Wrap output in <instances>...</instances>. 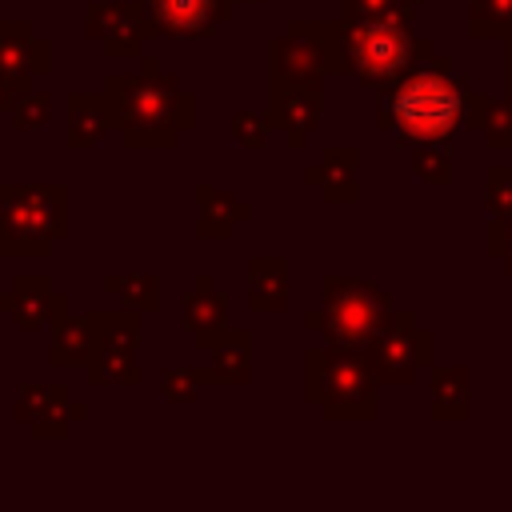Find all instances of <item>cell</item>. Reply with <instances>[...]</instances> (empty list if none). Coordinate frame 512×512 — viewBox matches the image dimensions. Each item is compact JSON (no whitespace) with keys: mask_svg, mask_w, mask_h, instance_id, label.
Segmentation results:
<instances>
[{"mask_svg":"<svg viewBox=\"0 0 512 512\" xmlns=\"http://www.w3.org/2000/svg\"><path fill=\"white\" fill-rule=\"evenodd\" d=\"M364 352H368V360H372L380 384H396V388H404V384L416 380L420 368L432 364L436 340H432V332L420 328L416 316L404 308V312H392L388 328H384Z\"/></svg>","mask_w":512,"mask_h":512,"instance_id":"cell-8","label":"cell"},{"mask_svg":"<svg viewBox=\"0 0 512 512\" xmlns=\"http://www.w3.org/2000/svg\"><path fill=\"white\" fill-rule=\"evenodd\" d=\"M88 356H92V324H88V316L80 320V316H60L56 324H52V352H48V360L56 364V368H84L88 364Z\"/></svg>","mask_w":512,"mask_h":512,"instance_id":"cell-23","label":"cell"},{"mask_svg":"<svg viewBox=\"0 0 512 512\" xmlns=\"http://www.w3.org/2000/svg\"><path fill=\"white\" fill-rule=\"evenodd\" d=\"M480 108L484 92H472V84L432 52L384 88L376 124L412 148L424 140H452L456 128H476Z\"/></svg>","mask_w":512,"mask_h":512,"instance_id":"cell-1","label":"cell"},{"mask_svg":"<svg viewBox=\"0 0 512 512\" xmlns=\"http://www.w3.org/2000/svg\"><path fill=\"white\" fill-rule=\"evenodd\" d=\"M16 100H20V92H16L12 84L0 80V112H4V108H16Z\"/></svg>","mask_w":512,"mask_h":512,"instance_id":"cell-35","label":"cell"},{"mask_svg":"<svg viewBox=\"0 0 512 512\" xmlns=\"http://www.w3.org/2000/svg\"><path fill=\"white\" fill-rule=\"evenodd\" d=\"M0 312H8L12 324H20L24 332H36V328H52L68 312V296L56 292L48 276L24 272L12 280L8 292H0Z\"/></svg>","mask_w":512,"mask_h":512,"instance_id":"cell-13","label":"cell"},{"mask_svg":"<svg viewBox=\"0 0 512 512\" xmlns=\"http://www.w3.org/2000/svg\"><path fill=\"white\" fill-rule=\"evenodd\" d=\"M356 160H360V148L356 144H332L320 152V160L304 172V180L328 200V204H352L360 192H356Z\"/></svg>","mask_w":512,"mask_h":512,"instance_id":"cell-17","label":"cell"},{"mask_svg":"<svg viewBox=\"0 0 512 512\" xmlns=\"http://www.w3.org/2000/svg\"><path fill=\"white\" fill-rule=\"evenodd\" d=\"M84 24H88V36L100 40L104 52L116 56V60H140L144 40L156 36V28H152V20H148V12H144L140 0L136 4L92 0L84 8Z\"/></svg>","mask_w":512,"mask_h":512,"instance_id":"cell-9","label":"cell"},{"mask_svg":"<svg viewBox=\"0 0 512 512\" xmlns=\"http://www.w3.org/2000/svg\"><path fill=\"white\" fill-rule=\"evenodd\" d=\"M48 116H52V100H48L44 92H24V96L16 100V108H12V124H16L20 132L48 124Z\"/></svg>","mask_w":512,"mask_h":512,"instance_id":"cell-31","label":"cell"},{"mask_svg":"<svg viewBox=\"0 0 512 512\" xmlns=\"http://www.w3.org/2000/svg\"><path fill=\"white\" fill-rule=\"evenodd\" d=\"M332 72H348L340 20H288L284 36L268 40V80L324 84Z\"/></svg>","mask_w":512,"mask_h":512,"instance_id":"cell-7","label":"cell"},{"mask_svg":"<svg viewBox=\"0 0 512 512\" xmlns=\"http://www.w3.org/2000/svg\"><path fill=\"white\" fill-rule=\"evenodd\" d=\"M12 416L24 420L32 428V436H64L72 428V400L60 384H28L16 404H12Z\"/></svg>","mask_w":512,"mask_h":512,"instance_id":"cell-14","label":"cell"},{"mask_svg":"<svg viewBox=\"0 0 512 512\" xmlns=\"http://www.w3.org/2000/svg\"><path fill=\"white\" fill-rule=\"evenodd\" d=\"M200 352H208L204 368H208V380L216 388H244L252 380V336L244 328L240 332H232V328L212 332L200 344Z\"/></svg>","mask_w":512,"mask_h":512,"instance_id":"cell-15","label":"cell"},{"mask_svg":"<svg viewBox=\"0 0 512 512\" xmlns=\"http://www.w3.org/2000/svg\"><path fill=\"white\" fill-rule=\"evenodd\" d=\"M224 316H228V300L216 292V280L208 272H200L192 280V288L184 292V300H180V324L192 332V344L200 348L212 332H220Z\"/></svg>","mask_w":512,"mask_h":512,"instance_id":"cell-18","label":"cell"},{"mask_svg":"<svg viewBox=\"0 0 512 512\" xmlns=\"http://www.w3.org/2000/svg\"><path fill=\"white\" fill-rule=\"evenodd\" d=\"M404 4H420V0H404Z\"/></svg>","mask_w":512,"mask_h":512,"instance_id":"cell-40","label":"cell"},{"mask_svg":"<svg viewBox=\"0 0 512 512\" xmlns=\"http://www.w3.org/2000/svg\"><path fill=\"white\" fill-rule=\"evenodd\" d=\"M488 212L508 220L512 216V164H492L488 168Z\"/></svg>","mask_w":512,"mask_h":512,"instance_id":"cell-30","label":"cell"},{"mask_svg":"<svg viewBox=\"0 0 512 512\" xmlns=\"http://www.w3.org/2000/svg\"><path fill=\"white\" fill-rule=\"evenodd\" d=\"M196 204H200V220H196V236L200 240H224L232 236L236 224H244L252 216V204L240 200L228 188H212V184H196Z\"/></svg>","mask_w":512,"mask_h":512,"instance_id":"cell-19","label":"cell"},{"mask_svg":"<svg viewBox=\"0 0 512 512\" xmlns=\"http://www.w3.org/2000/svg\"><path fill=\"white\" fill-rule=\"evenodd\" d=\"M324 304L312 308L304 316V328L328 336L332 344H352V348H368L392 320V304L384 296V288H376L372 280L360 276H324Z\"/></svg>","mask_w":512,"mask_h":512,"instance_id":"cell-5","label":"cell"},{"mask_svg":"<svg viewBox=\"0 0 512 512\" xmlns=\"http://www.w3.org/2000/svg\"><path fill=\"white\" fill-rule=\"evenodd\" d=\"M52 72V44L32 32L28 20H0V80L20 96L32 92V76Z\"/></svg>","mask_w":512,"mask_h":512,"instance_id":"cell-11","label":"cell"},{"mask_svg":"<svg viewBox=\"0 0 512 512\" xmlns=\"http://www.w3.org/2000/svg\"><path fill=\"white\" fill-rule=\"evenodd\" d=\"M84 376L96 388H104V384L136 388L140 384V364H136V352H92L88 364H84Z\"/></svg>","mask_w":512,"mask_h":512,"instance_id":"cell-25","label":"cell"},{"mask_svg":"<svg viewBox=\"0 0 512 512\" xmlns=\"http://www.w3.org/2000/svg\"><path fill=\"white\" fill-rule=\"evenodd\" d=\"M340 32H344L348 72L368 88H388L416 60L432 56V40L412 32V12L376 16V20H344L340 16Z\"/></svg>","mask_w":512,"mask_h":512,"instance_id":"cell-4","label":"cell"},{"mask_svg":"<svg viewBox=\"0 0 512 512\" xmlns=\"http://www.w3.org/2000/svg\"><path fill=\"white\" fill-rule=\"evenodd\" d=\"M68 236L64 184H8L0 212V256H48Z\"/></svg>","mask_w":512,"mask_h":512,"instance_id":"cell-6","label":"cell"},{"mask_svg":"<svg viewBox=\"0 0 512 512\" xmlns=\"http://www.w3.org/2000/svg\"><path fill=\"white\" fill-rule=\"evenodd\" d=\"M4 196H8V184H0V212H4Z\"/></svg>","mask_w":512,"mask_h":512,"instance_id":"cell-37","label":"cell"},{"mask_svg":"<svg viewBox=\"0 0 512 512\" xmlns=\"http://www.w3.org/2000/svg\"><path fill=\"white\" fill-rule=\"evenodd\" d=\"M232 140L240 144V148H264V140H268V116H256V112H236L232 116Z\"/></svg>","mask_w":512,"mask_h":512,"instance_id":"cell-33","label":"cell"},{"mask_svg":"<svg viewBox=\"0 0 512 512\" xmlns=\"http://www.w3.org/2000/svg\"><path fill=\"white\" fill-rule=\"evenodd\" d=\"M116 128L108 92H72L64 108V144L68 148H92Z\"/></svg>","mask_w":512,"mask_h":512,"instance_id":"cell-16","label":"cell"},{"mask_svg":"<svg viewBox=\"0 0 512 512\" xmlns=\"http://www.w3.org/2000/svg\"><path fill=\"white\" fill-rule=\"evenodd\" d=\"M240 4H264V0H240Z\"/></svg>","mask_w":512,"mask_h":512,"instance_id":"cell-39","label":"cell"},{"mask_svg":"<svg viewBox=\"0 0 512 512\" xmlns=\"http://www.w3.org/2000/svg\"><path fill=\"white\" fill-rule=\"evenodd\" d=\"M156 36H180V40H204L232 16L236 0H140Z\"/></svg>","mask_w":512,"mask_h":512,"instance_id":"cell-12","label":"cell"},{"mask_svg":"<svg viewBox=\"0 0 512 512\" xmlns=\"http://www.w3.org/2000/svg\"><path fill=\"white\" fill-rule=\"evenodd\" d=\"M400 12H416V4H404V0H344L340 4L344 20H376V16H400Z\"/></svg>","mask_w":512,"mask_h":512,"instance_id":"cell-32","label":"cell"},{"mask_svg":"<svg viewBox=\"0 0 512 512\" xmlns=\"http://www.w3.org/2000/svg\"><path fill=\"white\" fill-rule=\"evenodd\" d=\"M472 376H468V368H460V364H440V368H432V384H428V392H432V412H436V420H468V412H472V384H468Z\"/></svg>","mask_w":512,"mask_h":512,"instance_id":"cell-21","label":"cell"},{"mask_svg":"<svg viewBox=\"0 0 512 512\" xmlns=\"http://www.w3.org/2000/svg\"><path fill=\"white\" fill-rule=\"evenodd\" d=\"M248 304L252 312L288 308V264L280 256H256L248 264Z\"/></svg>","mask_w":512,"mask_h":512,"instance_id":"cell-20","label":"cell"},{"mask_svg":"<svg viewBox=\"0 0 512 512\" xmlns=\"http://www.w3.org/2000/svg\"><path fill=\"white\" fill-rule=\"evenodd\" d=\"M104 288L136 312H156L160 308V280L152 272H108Z\"/></svg>","mask_w":512,"mask_h":512,"instance_id":"cell-24","label":"cell"},{"mask_svg":"<svg viewBox=\"0 0 512 512\" xmlns=\"http://www.w3.org/2000/svg\"><path fill=\"white\" fill-rule=\"evenodd\" d=\"M476 128H480V136H484L492 148H512V100H492V96H484V108H480Z\"/></svg>","mask_w":512,"mask_h":512,"instance_id":"cell-29","label":"cell"},{"mask_svg":"<svg viewBox=\"0 0 512 512\" xmlns=\"http://www.w3.org/2000/svg\"><path fill=\"white\" fill-rule=\"evenodd\" d=\"M92 324V352H136L140 348V312L124 308V312H88Z\"/></svg>","mask_w":512,"mask_h":512,"instance_id":"cell-22","label":"cell"},{"mask_svg":"<svg viewBox=\"0 0 512 512\" xmlns=\"http://www.w3.org/2000/svg\"><path fill=\"white\" fill-rule=\"evenodd\" d=\"M412 172L432 184V188H444L452 180V152H448V140H424V144H412Z\"/></svg>","mask_w":512,"mask_h":512,"instance_id":"cell-26","label":"cell"},{"mask_svg":"<svg viewBox=\"0 0 512 512\" xmlns=\"http://www.w3.org/2000/svg\"><path fill=\"white\" fill-rule=\"evenodd\" d=\"M488 252L500 256L504 272H512V216L508 220L492 216V224H488Z\"/></svg>","mask_w":512,"mask_h":512,"instance_id":"cell-34","label":"cell"},{"mask_svg":"<svg viewBox=\"0 0 512 512\" xmlns=\"http://www.w3.org/2000/svg\"><path fill=\"white\" fill-rule=\"evenodd\" d=\"M324 92L320 84H292V80H268V128H280L288 148H300L312 128L320 124Z\"/></svg>","mask_w":512,"mask_h":512,"instance_id":"cell-10","label":"cell"},{"mask_svg":"<svg viewBox=\"0 0 512 512\" xmlns=\"http://www.w3.org/2000/svg\"><path fill=\"white\" fill-rule=\"evenodd\" d=\"M104 92L124 148H172L196 124V96L152 56H140V72H108Z\"/></svg>","mask_w":512,"mask_h":512,"instance_id":"cell-2","label":"cell"},{"mask_svg":"<svg viewBox=\"0 0 512 512\" xmlns=\"http://www.w3.org/2000/svg\"><path fill=\"white\" fill-rule=\"evenodd\" d=\"M380 380L364 348L324 344L304 356V396L324 412V420H376Z\"/></svg>","mask_w":512,"mask_h":512,"instance_id":"cell-3","label":"cell"},{"mask_svg":"<svg viewBox=\"0 0 512 512\" xmlns=\"http://www.w3.org/2000/svg\"><path fill=\"white\" fill-rule=\"evenodd\" d=\"M512 32V0H468V36H508Z\"/></svg>","mask_w":512,"mask_h":512,"instance_id":"cell-27","label":"cell"},{"mask_svg":"<svg viewBox=\"0 0 512 512\" xmlns=\"http://www.w3.org/2000/svg\"><path fill=\"white\" fill-rule=\"evenodd\" d=\"M504 48H508V56H512V32H508V36H504Z\"/></svg>","mask_w":512,"mask_h":512,"instance_id":"cell-38","label":"cell"},{"mask_svg":"<svg viewBox=\"0 0 512 512\" xmlns=\"http://www.w3.org/2000/svg\"><path fill=\"white\" fill-rule=\"evenodd\" d=\"M200 384H212L208 380V368H184V364H164L160 368V392L168 404H192Z\"/></svg>","mask_w":512,"mask_h":512,"instance_id":"cell-28","label":"cell"},{"mask_svg":"<svg viewBox=\"0 0 512 512\" xmlns=\"http://www.w3.org/2000/svg\"><path fill=\"white\" fill-rule=\"evenodd\" d=\"M504 84H508V100H512V56H508V68H504Z\"/></svg>","mask_w":512,"mask_h":512,"instance_id":"cell-36","label":"cell"}]
</instances>
